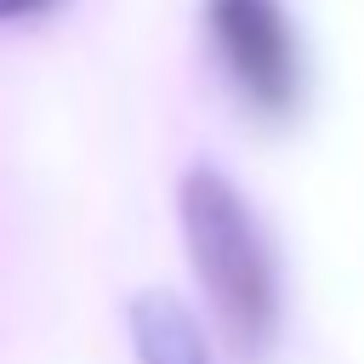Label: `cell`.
I'll list each match as a JSON object with an SVG mask.
<instances>
[{
    "label": "cell",
    "instance_id": "6da1fadb",
    "mask_svg": "<svg viewBox=\"0 0 364 364\" xmlns=\"http://www.w3.org/2000/svg\"><path fill=\"white\" fill-rule=\"evenodd\" d=\"M176 205L188 262L216 307V324L239 353H262L279 330V262L250 199L216 165H193L176 188Z\"/></svg>",
    "mask_w": 364,
    "mask_h": 364
},
{
    "label": "cell",
    "instance_id": "277c9868",
    "mask_svg": "<svg viewBox=\"0 0 364 364\" xmlns=\"http://www.w3.org/2000/svg\"><path fill=\"white\" fill-rule=\"evenodd\" d=\"M57 0H0V23H28L40 11H51Z\"/></svg>",
    "mask_w": 364,
    "mask_h": 364
},
{
    "label": "cell",
    "instance_id": "3957f363",
    "mask_svg": "<svg viewBox=\"0 0 364 364\" xmlns=\"http://www.w3.org/2000/svg\"><path fill=\"white\" fill-rule=\"evenodd\" d=\"M136 364H210V341L199 318L171 296V290H142L125 307Z\"/></svg>",
    "mask_w": 364,
    "mask_h": 364
},
{
    "label": "cell",
    "instance_id": "7a4b0ae2",
    "mask_svg": "<svg viewBox=\"0 0 364 364\" xmlns=\"http://www.w3.org/2000/svg\"><path fill=\"white\" fill-rule=\"evenodd\" d=\"M205 40L250 114L290 119L301 108L307 57L284 0H205Z\"/></svg>",
    "mask_w": 364,
    "mask_h": 364
}]
</instances>
